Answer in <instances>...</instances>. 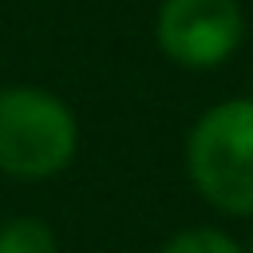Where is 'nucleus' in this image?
<instances>
[{"label": "nucleus", "instance_id": "obj_5", "mask_svg": "<svg viewBox=\"0 0 253 253\" xmlns=\"http://www.w3.org/2000/svg\"><path fill=\"white\" fill-rule=\"evenodd\" d=\"M154 253H245V249L221 225H186V229H174Z\"/></svg>", "mask_w": 253, "mask_h": 253}, {"label": "nucleus", "instance_id": "obj_1", "mask_svg": "<svg viewBox=\"0 0 253 253\" xmlns=\"http://www.w3.org/2000/svg\"><path fill=\"white\" fill-rule=\"evenodd\" d=\"M186 178L221 217H253V99L206 107L186 134Z\"/></svg>", "mask_w": 253, "mask_h": 253}, {"label": "nucleus", "instance_id": "obj_4", "mask_svg": "<svg viewBox=\"0 0 253 253\" xmlns=\"http://www.w3.org/2000/svg\"><path fill=\"white\" fill-rule=\"evenodd\" d=\"M0 253H59L51 221L36 213H12L0 221Z\"/></svg>", "mask_w": 253, "mask_h": 253}, {"label": "nucleus", "instance_id": "obj_6", "mask_svg": "<svg viewBox=\"0 0 253 253\" xmlns=\"http://www.w3.org/2000/svg\"><path fill=\"white\" fill-rule=\"evenodd\" d=\"M241 249L253 253V217H249V229H245V237H241Z\"/></svg>", "mask_w": 253, "mask_h": 253}, {"label": "nucleus", "instance_id": "obj_3", "mask_svg": "<svg viewBox=\"0 0 253 253\" xmlns=\"http://www.w3.org/2000/svg\"><path fill=\"white\" fill-rule=\"evenodd\" d=\"M245 40V12L237 0H162L154 12L158 51L186 71L221 67Z\"/></svg>", "mask_w": 253, "mask_h": 253}, {"label": "nucleus", "instance_id": "obj_2", "mask_svg": "<svg viewBox=\"0 0 253 253\" xmlns=\"http://www.w3.org/2000/svg\"><path fill=\"white\" fill-rule=\"evenodd\" d=\"M79 154V119L47 87H4L0 91V178L8 182H51Z\"/></svg>", "mask_w": 253, "mask_h": 253}]
</instances>
